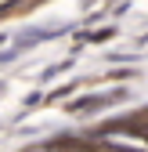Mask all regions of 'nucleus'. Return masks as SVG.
Segmentation results:
<instances>
[{"instance_id":"3","label":"nucleus","mask_w":148,"mask_h":152,"mask_svg":"<svg viewBox=\"0 0 148 152\" xmlns=\"http://www.w3.org/2000/svg\"><path fill=\"white\" fill-rule=\"evenodd\" d=\"M112 36H116V26H108V29H94V33H80V44H105Z\"/></svg>"},{"instance_id":"6","label":"nucleus","mask_w":148,"mask_h":152,"mask_svg":"<svg viewBox=\"0 0 148 152\" xmlns=\"http://www.w3.org/2000/svg\"><path fill=\"white\" fill-rule=\"evenodd\" d=\"M15 4H18V0H0V15H7V11H11Z\"/></svg>"},{"instance_id":"7","label":"nucleus","mask_w":148,"mask_h":152,"mask_svg":"<svg viewBox=\"0 0 148 152\" xmlns=\"http://www.w3.org/2000/svg\"><path fill=\"white\" fill-rule=\"evenodd\" d=\"M0 40H4V33H0Z\"/></svg>"},{"instance_id":"4","label":"nucleus","mask_w":148,"mask_h":152,"mask_svg":"<svg viewBox=\"0 0 148 152\" xmlns=\"http://www.w3.org/2000/svg\"><path fill=\"white\" fill-rule=\"evenodd\" d=\"M76 87H80V83H65V87H54V91L47 94L44 102L51 105V102H62V98H72V91H76Z\"/></svg>"},{"instance_id":"1","label":"nucleus","mask_w":148,"mask_h":152,"mask_svg":"<svg viewBox=\"0 0 148 152\" xmlns=\"http://www.w3.org/2000/svg\"><path fill=\"white\" fill-rule=\"evenodd\" d=\"M123 98H126V91H108V94H83V98L69 102V105H65V112H69V116H90V112H101V109H108L112 102H123Z\"/></svg>"},{"instance_id":"2","label":"nucleus","mask_w":148,"mask_h":152,"mask_svg":"<svg viewBox=\"0 0 148 152\" xmlns=\"http://www.w3.org/2000/svg\"><path fill=\"white\" fill-rule=\"evenodd\" d=\"M98 145L101 148H108V152H148V148H141V145H134V141H119V138H98Z\"/></svg>"},{"instance_id":"5","label":"nucleus","mask_w":148,"mask_h":152,"mask_svg":"<svg viewBox=\"0 0 148 152\" xmlns=\"http://www.w3.org/2000/svg\"><path fill=\"white\" fill-rule=\"evenodd\" d=\"M69 65H72V58H65V62H54V65H47V69L40 72V80H51V76H58V72H62V69H69Z\"/></svg>"}]
</instances>
